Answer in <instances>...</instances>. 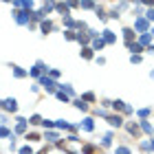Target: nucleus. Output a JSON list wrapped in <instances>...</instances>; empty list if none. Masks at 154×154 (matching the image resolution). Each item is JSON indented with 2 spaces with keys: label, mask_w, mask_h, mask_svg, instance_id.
Wrapping results in <instances>:
<instances>
[{
  "label": "nucleus",
  "mask_w": 154,
  "mask_h": 154,
  "mask_svg": "<svg viewBox=\"0 0 154 154\" xmlns=\"http://www.w3.org/2000/svg\"><path fill=\"white\" fill-rule=\"evenodd\" d=\"M2 106L7 108V110H11V112H13L15 108H18V106H15V99H7V101H2Z\"/></svg>",
  "instance_id": "obj_1"
},
{
  "label": "nucleus",
  "mask_w": 154,
  "mask_h": 154,
  "mask_svg": "<svg viewBox=\"0 0 154 154\" xmlns=\"http://www.w3.org/2000/svg\"><path fill=\"white\" fill-rule=\"evenodd\" d=\"M7 134H9V130H7V128H0V136H7Z\"/></svg>",
  "instance_id": "obj_2"
},
{
  "label": "nucleus",
  "mask_w": 154,
  "mask_h": 154,
  "mask_svg": "<svg viewBox=\"0 0 154 154\" xmlns=\"http://www.w3.org/2000/svg\"><path fill=\"white\" fill-rule=\"evenodd\" d=\"M20 154H31V147H22V150H20Z\"/></svg>",
  "instance_id": "obj_3"
},
{
  "label": "nucleus",
  "mask_w": 154,
  "mask_h": 154,
  "mask_svg": "<svg viewBox=\"0 0 154 154\" xmlns=\"http://www.w3.org/2000/svg\"><path fill=\"white\" fill-rule=\"evenodd\" d=\"M40 154H46V150H44V152H40Z\"/></svg>",
  "instance_id": "obj_4"
}]
</instances>
